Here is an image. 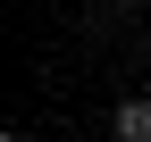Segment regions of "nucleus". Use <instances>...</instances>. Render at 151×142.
I'll use <instances>...</instances> for the list:
<instances>
[{
	"label": "nucleus",
	"instance_id": "f257e3e1",
	"mask_svg": "<svg viewBox=\"0 0 151 142\" xmlns=\"http://www.w3.org/2000/svg\"><path fill=\"white\" fill-rule=\"evenodd\" d=\"M118 142H151V100H118Z\"/></svg>",
	"mask_w": 151,
	"mask_h": 142
}]
</instances>
